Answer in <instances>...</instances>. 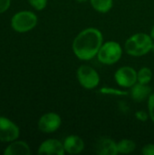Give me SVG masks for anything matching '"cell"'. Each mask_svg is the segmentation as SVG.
Segmentation results:
<instances>
[{"label":"cell","instance_id":"13","mask_svg":"<svg viewBox=\"0 0 154 155\" xmlns=\"http://www.w3.org/2000/svg\"><path fill=\"white\" fill-rule=\"evenodd\" d=\"M5 155H29L31 150L29 145L24 141H14L4 151Z\"/></svg>","mask_w":154,"mask_h":155},{"label":"cell","instance_id":"1","mask_svg":"<svg viewBox=\"0 0 154 155\" xmlns=\"http://www.w3.org/2000/svg\"><path fill=\"white\" fill-rule=\"evenodd\" d=\"M103 44V35L101 30L95 27H87L74 37L72 49L79 60L90 61L97 56Z\"/></svg>","mask_w":154,"mask_h":155},{"label":"cell","instance_id":"15","mask_svg":"<svg viewBox=\"0 0 154 155\" xmlns=\"http://www.w3.org/2000/svg\"><path fill=\"white\" fill-rule=\"evenodd\" d=\"M136 149V143L133 140L124 138L117 143L118 153L121 154H130L133 153Z\"/></svg>","mask_w":154,"mask_h":155},{"label":"cell","instance_id":"6","mask_svg":"<svg viewBox=\"0 0 154 155\" xmlns=\"http://www.w3.org/2000/svg\"><path fill=\"white\" fill-rule=\"evenodd\" d=\"M114 81L120 87L130 89L138 82L137 71L130 65L121 66L114 73Z\"/></svg>","mask_w":154,"mask_h":155},{"label":"cell","instance_id":"16","mask_svg":"<svg viewBox=\"0 0 154 155\" xmlns=\"http://www.w3.org/2000/svg\"><path fill=\"white\" fill-rule=\"evenodd\" d=\"M153 78V72L150 67L143 66L137 71V81L140 84H149Z\"/></svg>","mask_w":154,"mask_h":155},{"label":"cell","instance_id":"22","mask_svg":"<svg viewBox=\"0 0 154 155\" xmlns=\"http://www.w3.org/2000/svg\"><path fill=\"white\" fill-rule=\"evenodd\" d=\"M11 5V0H0V14L8 10Z\"/></svg>","mask_w":154,"mask_h":155},{"label":"cell","instance_id":"24","mask_svg":"<svg viewBox=\"0 0 154 155\" xmlns=\"http://www.w3.org/2000/svg\"><path fill=\"white\" fill-rule=\"evenodd\" d=\"M77 3H80V4H83V3H86V2H88V1H90V0H75Z\"/></svg>","mask_w":154,"mask_h":155},{"label":"cell","instance_id":"20","mask_svg":"<svg viewBox=\"0 0 154 155\" xmlns=\"http://www.w3.org/2000/svg\"><path fill=\"white\" fill-rule=\"evenodd\" d=\"M135 118L140 121V122H146L148 119H150V116H149V113H146L145 111L143 110H140V111H137L135 113Z\"/></svg>","mask_w":154,"mask_h":155},{"label":"cell","instance_id":"14","mask_svg":"<svg viewBox=\"0 0 154 155\" xmlns=\"http://www.w3.org/2000/svg\"><path fill=\"white\" fill-rule=\"evenodd\" d=\"M93 9L100 14H106L113 6V0H90Z\"/></svg>","mask_w":154,"mask_h":155},{"label":"cell","instance_id":"12","mask_svg":"<svg viewBox=\"0 0 154 155\" xmlns=\"http://www.w3.org/2000/svg\"><path fill=\"white\" fill-rule=\"evenodd\" d=\"M152 93V88L149 86V84H143L138 82L133 87H131L129 91V94L131 95V98L137 103H141L148 100Z\"/></svg>","mask_w":154,"mask_h":155},{"label":"cell","instance_id":"23","mask_svg":"<svg viewBox=\"0 0 154 155\" xmlns=\"http://www.w3.org/2000/svg\"><path fill=\"white\" fill-rule=\"evenodd\" d=\"M150 35L152 36V38L153 39V41H154V25H153V26L152 27V29H151V32H150Z\"/></svg>","mask_w":154,"mask_h":155},{"label":"cell","instance_id":"9","mask_svg":"<svg viewBox=\"0 0 154 155\" xmlns=\"http://www.w3.org/2000/svg\"><path fill=\"white\" fill-rule=\"evenodd\" d=\"M37 153L46 155H64L65 153V150L63 142L55 138H49L44 141L39 145Z\"/></svg>","mask_w":154,"mask_h":155},{"label":"cell","instance_id":"21","mask_svg":"<svg viewBox=\"0 0 154 155\" xmlns=\"http://www.w3.org/2000/svg\"><path fill=\"white\" fill-rule=\"evenodd\" d=\"M143 155H154V143H147L142 148Z\"/></svg>","mask_w":154,"mask_h":155},{"label":"cell","instance_id":"7","mask_svg":"<svg viewBox=\"0 0 154 155\" xmlns=\"http://www.w3.org/2000/svg\"><path fill=\"white\" fill-rule=\"evenodd\" d=\"M62 124L61 116L54 112H49L43 114L37 123L40 132L44 134H52L56 132Z\"/></svg>","mask_w":154,"mask_h":155},{"label":"cell","instance_id":"11","mask_svg":"<svg viewBox=\"0 0 154 155\" xmlns=\"http://www.w3.org/2000/svg\"><path fill=\"white\" fill-rule=\"evenodd\" d=\"M95 152L100 155L118 154L117 143L109 137L100 138L95 144Z\"/></svg>","mask_w":154,"mask_h":155},{"label":"cell","instance_id":"18","mask_svg":"<svg viewBox=\"0 0 154 155\" xmlns=\"http://www.w3.org/2000/svg\"><path fill=\"white\" fill-rule=\"evenodd\" d=\"M28 2L31 6L37 11L44 10L47 5V0H28Z\"/></svg>","mask_w":154,"mask_h":155},{"label":"cell","instance_id":"25","mask_svg":"<svg viewBox=\"0 0 154 155\" xmlns=\"http://www.w3.org/2000/svg\"><path fill=\"white\" fill-rule=\"evenodd\" d=\"M152 52L154 54V43H153V45H152Z\"/></svg>","mask_w":154,"mask_h":155},{"label":"cell","instance_id":"10","mask_svg":"<svg viewBox=\"0 0 154 155\" xmlns=\"http://www.w3.org/2000/svg\"><path fill=\"white\" fill-rule=\"evenodd\" d=\"M65 153L68 154L76 155L84 152L85 143L84 140L75 134L68 135L63 142Z\"/></svg>","mask_w":154,"mask_h":155},{"label":"cell","instance_id":"4","mask_svg":"<svg viewBox=\"0 0 154 155\" xmlns=\"http://www.w3.org/2000/svg\"><path fill=\"white\" fill-rule=\"evenodd\" d=\"M38 22L37 15L32 11H20L11 19V26L17 33H26L34 29Z\"/></svg>","mask_w":154,"mask_h":155},{"label":"cell","instance_id":"17","mask_svg":"<svg viewBox=\"0 0 154 155\" xmlns=\"http://www.w3.org/2000/svg\"><path fill=\"white\" fill-rule=\"evenodd\" d=\"M103 94H107V95H115V96H121V95H127L129 94L128 91L124 90H119L115 88H109V87H103L99 91Z\"/></svg>","mask_w":154,"mask_h":155},{"label":"cell","instance_id":"5","mask_svg":"<svg viewBox=\"0 0 154 155\" xmlns=\"http://www.w3.org/2000/svg\"><path fill=\"white\" fill-rule=\"evenodd\" d=\"M76 77L79 84L86 90L95 89L101 82L99 73L88 64H81L78 67Z\"/></svg>","mask_w":154,"mask_h":155},{"label":"cell","instance_id":"19","mask_svg":"<svg viewBox=\"0 0 154 155\" xmlns=\"http://www.w3.org/2000/svg\"><path fill=\"white\" fill-rule=\"evenodd\" d=\"M147 107H148V113L151 121L154 124V93H152L147 100Z\"/></svg>","mask_w":154,"mask_h":155},{"label":"cell","instance_id":"8","mask_svg":"<svg viewBox=\"0 0 154 155\" xmlns=\"http://www.w3.org/2000/svg\"><path fill=\"white\" fill-rule=\"evenodd\" d=\"M19 127L6 117L0 116V142L11 143L19 138Z\"/></svg>","mask_w":154,"mask_h":155},{"label":"cell","instance_id":"3","mask_svg":"<svg viewBox=\"0 0 154 155\" xmlns=\"http://www.w3.org/2000/svg\"><path fill=\"white\" fill-rule=\"evenodd\" d=\"M123 54V48L120 43L116 41L103 42L96 58L105 65H113L120 61Z\"/></svg>","mask_w":154,"mask_h":155},{"label":"cell","instance_id":"2","mask_svg":"<svg viewBox=\"0 0 154 155\" xmlns=\"http://www.w3.org/2000/svg\"><path fill=\"white\" fill-rule=\"evenodd\" d=\"M153 39L146 33H136L132 35L124 43V51L133 57H141L152 52Z\"/></svg>","mask_w":154,"mask_h":155}]
</instances>
